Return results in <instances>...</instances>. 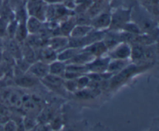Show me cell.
Returning a JSON list of instances; mask_svg holds the SVG:
<instances>
[{
	"mask_svg": "<svg viewBox=\"0 0 159 131\" xmlns=\"http://www.w3.org/2000/svg\"><path fill=\"white\" fill-rule=\"evenodd\" d=\"M148 68V65H135L134 63H130L124 69L120 71V72L113 75L110 79L109 80V88L114 89L117 87L120 86L124 83H125L128 79L135 74L139 72L141 70H144L145 68Z\"/></svg>",
	"mask_w": 159,
	"mask_h": 131,
	"instance_id": "cell-1",
	"label": "cell"
},
{
	"mask_svg": "<svg viewBox=\"0 0 159 131\" xmlns=\"http://www.w3.org/2000/svg\"><path fill=\"white\" fill-rule=\"evenodd\" d=\"M74 11L68 9L63 3L48 5L46 12V21L59 23L71 16H74Z\"/></svg>",
	"mask_w": 159,
	"mask_h": 131,
	"instance_id": "cell-2",
	"label": "cell"
},
{
	"mask_svg": "<svg viewBox=\"0 0 159 131\" xmlns=\"http://www.w3.org/2000/svg\"><path fill=\"white\" fill-rule=\"evenodd\" d=\"M25 8L28 16H33L42 22L46 21V12L48 4L43 0H27Z\"/></svg>",
	"mask_w": 159,
	"mask_h": 131,
	"instance_id": "cell-3",
	"label": "cell"
},
{
	"mask_svg": "<svg viewBox=\"0 0 159 131\" xmlns=\"http://www.w3.org/2000/svg\"><path fill=\"white\" fill-rule=\"evenodd\" d=\"M130 13L131 10L127 9H117L111 12V23L109 30L120 31L124 25L131 20Z\"/></svg>",
	"mask_w": 159,
	"mask_h": 131,
	"instance_id": "cell-4",
	"label": "cell"
},
{
	"mask_svg": "<svg viewBox=\"0 0 159 131\" xmlns=\"http://www.w3.org/2000/svg\"><path fill=\"white\" fill-rule=\"evenodd\" d=\"M41 106V100L37 96L32 95H23L20 110L24 112L25 115L37 116L42 110Z\"/></svg>",
	"mask_w": 159,
	"mask_h": 131,
	"instance_id": "cell-5",
	"label": "cell"
},
{
	"mask_svg": "<svg viewBox=\"0 0 159 131\" xmlns=\"http://www.w3.org/2000/svg\"><path fill=\"white\" fill-rule=\"evenodd\" d=\"M23 94L16 89L6 90L2 94V103L11 110H20L23 101Z\"/></svg>",
	"mask_w": 159,
	"mask_h": 131,
	"instance_id": "cell-6",
	"label": "cell"
},
{
	"mask_svg": "<svg viewBox=\"0 0 159 131\" xmlns=\"http://www.w3.org/2000/svg\"><path fill=\"white\" fill-rule=\"evenodd\" d=\"M111 23V12L102 10L91 18L90 25L96 30H108Z\"/></svg>",
	"mask_w": 159,
	"mask_h": 131,
	"instance_id": "cell-7",
	"label": "cell"
},
{
	"mask_svg": "<svg viewBox=\"0 0 159 131\" xmlns=\"http://www.w3.org/2000/svg\"><path fill=\"white\" fill-rule=\"evenodd\" d=\"M131 54V44L127 42H120L112 49L109 50L107 55L110 59H130Z\"/></svg>",
	"mask_w": 159,
	"mask_h": 131,
	"instance_id": "cell-8",
	"label": "cell"
},
{
	"mask_svg": "<svg viewBox=\"0 0 159 131\" xmlns=\"http://www.w3.org/2000/svg\"><path fill=\"white\" fill-rule=\"evenodd\" d=\"M110 58L107 54L100 57H94L89 63L85 65L87 73H105L107 72Z\"/></svg>",
	"mask_w": 159,
	"mask_h": 131,
	"instance_id": "cell-9",
	"label": "cell"
},
{
	"mask_svg": "<svg viewBox=\"0 0 159 131\" xmlns=\"http://www.w3.org/2000/svg\"><path fill=\"white\" fill-rule=\"evenodd\" d=\"M27 72L40 81L49 74V65L37 60L30 65Z\"/></svg>",
	"mask_w": 159,
	"mask_h": 131,
	"instance_id": "cell-10",
	"label": "cell"
},
{
	"mask_svg": "<svg viewBox=\"0 0 159 131\" xmlns=\"http://www.w3.org/2000/svg\"><path fill=\"white\" fill-rule=\"evenodd\" d=\"M3 51L10 54L15 61L22 58L21 45L14 39H3Z\"/></svg>",
	"mask_w": 159,
	"mask_h": 131,
	"instance_id": "cell-11",
	"label": "cell"
},
{
	"mask_svg": "<svg viewBox=\"0 0 159 131\" xmlns=\"http://www.w3.org/2000/svg\"><path fill=\"white\" fill-rule=\"evenodd\" d=\"M68 43H69V37L63 35H56L51 37L48 40L47 45L48 47L59 53L60 51H63L65 48L68 47Z\"/></svg>",
	"mask_w": 159,
	"mask_h": 131,
	"instance_id": "cell-12",
	"label": "cell"
},
{
	"mask_svg": "<svg viewBox=\"0 0 159 131\" xmlns=\"http://www.w3.org/2000/svg\"><path fill=\"white\" fill-rule=\"evenodd\" d=\"M57 53L48 45L37 49V60L41 61L48 65L57 60Z\"/></svg>",
	"mask_w": 159,
	"mask_h": 131,
	"instance_id": "cell-13",
	"label": "cell"
},
{
	"mask_svg": "<svg viewBox=\"0 0 159 131\" xmlns=\"http://www.w3.org/2000/svg\"><path fill=\"white\" fill-rule=\"evenodd\" d=\"M14 77H15L16 85H18L20 88H31L36 85L37 82L40 81L28 72L23 73L20 75L14 76Z\"/></svg>",
	"mask_w": 159,
	"mask_h": 131,
	"instance_id": "cell-14",
	"label": "cell"
},
{
	"mask_svg": "<svg viewBox=\"0 0 159 131\" xmlns=\"http://www.w3.org/2000/svg\"><path fill=\"white\" fill-rule=\"evenodd\" d=\"M83 50L89 53L94 57L106 55L108 53V48L107 47V46H106V44L102 40L91 43V44L84 47Z\"/></svg>",
	"mask_w": 159,
	"mask_h": 131,
	"instance_id": "cell-15",
	"label": "cell"
},
{
	"mask_svg": "<svg viewBox=\"0 0 159 131\" xmlns=\"http://www.w3.org/2000/svg\"><path fill=\"white\" fill-rule=\"evenodd\" d=\"M130 63H132L130 59H110L109 62L108 68H107V72L111 74L112 75L116 74L122 71L123 69L128 66Z\"/></svg>",
	"mask_w": 159,
	"mask_h": 131,
	"instance_id": "cell-16",
	"label": "cell"
},
{
	"mask_svg": "<svg viewBox=\"0 0 159 131\" xmlns=\"http://www.w3.org/2000/svg\"><path fill=\"white\" fill-rule=\"evenodd\" d=\"M44 22L33 16H28L26 20V26L29 35L38 34L42 31L43 28Z\"/></svg>",
	"mask_w": 159,
	"mask_h": 131,
	"instance_id": "cell-17",
	"label": "cell"
},
{
	"mask_svg": "<svg viewBox=\"0 0 159 131\" xmlns=\"http://www.w3.org/2000/svg\"><path fill=\"white\" fill-rule=\"evenodd\" d=\"M75 25L76 20L75 15L71 16L68 17L65 20H62L58 24L59 34L60 35L66 36V37H69L71 30H72Z\"/></svg>",
	"mask_w": 159,
	"mask_h": 131,
	"instance_id": "cell-18",
	"label": "cell"
},
{
	"mask_svg": "<svg viewBox=\"0 0 159 131\" xmlns=\"http://www.w3.org/2000/svg\"><path fill=\"white\" fill-rule=\"evenodd\" d=\"M104 43L106 44L107 47L109 50L112 49L113 47L116 46L119 43H120L121 39H120V31H113V30H107L106 31L105 36L102 40Z\"/></svg>",
	"mask_w": 159,
	"mask_h": 131,
	"instance_id": "cell-19",
	"label": "cell"
},
{
	"mask_svg": "<svg viewBox=\"0 0 159 131\" xmlns=\"http://www.w3.org/2000/svg\"><path fill=\"white\" fill-rule=\"evenodd\" d=\"M47 87L53 88V89H59L61 88H64V82L65 79L62 77L53 75L48 74L45 76L43 79L40 80Z\"/></svg>",
	"mask_w": 159,
	"mask_h": 131,
	"instance_id": "cell-20",
	"label": "cell"
},
{
	"mask_svg": "<svg viewBox=\"0 0 159 131\" xmlns=\"http://www.w3.org/2000/svg\"><path fill=\"white\" fill-rule=\"evenodd\" d=\"M22 50V58L30 64L34 63L37 61V49H35L30 45L25 42L21 45Z\"/></svg>",
	"mask_w": 159,
	"mask_h": 131,
	"instance_id": "cell-21",
	"label": "cell"
},
{
	"mask_svg": "<svg viewBox=\"0 0 159 131\" xmlns=\"http://www.w3.org/2000/svg\"><path fill=\"white\" fill-rule=\"evenodd\" d=\"M28 36H29V33L26 29V22H18L15 35H14V40L20 45H22L26 42Z\"/></svg>",
	"mask_w": 159,
	"mask_h": 131,
	"instance_id": "cell-22",
	"label": "cell"
},
{
	"mask_svg": "<svg viewBox=\"0 0 159 131\" xmlns=\"http://www.w3.org/2000/svg\"><path fill=\"white\" fill-rule=\"evenodd\" d=\"M82 49H79V48H74V47H68L65 48L63 51H60L57 53V60L65 62V64L68 63V61L74 58Z\"/></svg>",
	"mask_w": 159,
	"mask_h": 131,
	"instance_id": "cell-23",
	"label": "cell"
},
{
	"mask_svg": "<svg viewBox=\"0 0 159 131\" xmlns=\"http://www.w3.org/2000/svg\"><path fill=\"white\" fill-rule=\"evenodd\" d=\"M93 29L91 25L76 24L70 34L69 37L74 38H82L88 35Z\"/></svg>",
	"mask_w": 159,
	"mask_h": 131,
	"instance_id": "cell-24",
	"label": "cell"
},
{
	"mask_svg": "<svg viewBox=\"0 0 159 131\" xmlns=\"http://www.w3.org/2000/svg\"><path fill=\"white\" fill-rule=\"evenodd\" d=\"M93 58H94V57L92 54H90L89 53L82 49L74 58L71 59L70 61H68L66 64H76V65H86Z\"/></svg>",
	"mask_w": 159,
	"mask_h": 131,
	"instance_id": "cell-25",
	"label": "cell"
},
{
	"mask_svg": "<svg viewBox=\"0 0 159 131\" xmlns=\"http://www.w3.org/2000/svg\"><path fill=\"white\" fill-rule=\"evenodd\" d=\"M66 69V64L59 60H56L49 64V74L62 77Z\"/></svg>",
	"mask_w": 159,
	"mask_h": 131,
	"instance_id": "cell-26",
	"label": "cell"
},
{
	"mask_svg": "<svg viewBox=\"0 0 159 131\" xmlns=\"http://www.w3.org/2000/svg\"><path fill=\"white\" fill-rule=\"evenodd\" d=\"M12 110L0 102V124H3L6 121L11 119Z\"/></svg>",
	"mask_w": 159,
	"mask_h": 131,
	"instance_id": "cell-27",
	"label": "cell"
},
{
	"mask_svg": "<svg viewBox=\"0 0 159 131\" xmlns=\"http://www.w3.org/2000/svg\"><path fill=\"white\" fill-rule=\"evenodd\" d=\"M120 31H124V32L132 34V35H138V34H142V31L140 29L139 26L132 20L126 23Z\"/></svg>",
	"mask_w": 159,
	"mask_h": 131,
	"instance_id": "cell-28",
	"label": "cell"
},
{
	"mask_svg": "<svg viewBox=\"0 0 159 131\" xmlns=\"http://www.w3.org/2000/svg\"><path fill=\"white\" fill-rule=\"evenodd\" d=\"M23 122L26 130H33L38 124L37 116H31V115H24L23 117Z\"/></svg>",
	"mask_w": 159,
	"mask_h": 131,
	"instance_id": "cell-29",
	"label": "cell"
},
{
	"mask_svg": "<svg viewBox=\"0 0 159 131\" xmlns=\"http://www.w3.org/2000/svg\"><path fill=\"white\" fill-rule=\"evenodd\" d=\"M90 80L89 77L87 74L83 75L80 76L78 79H76V82H77V86H78V90L83 89V88H87L89 85Z\"/></svg>",
	"mask_w": 159,
	"mask_h": 131,
	"instance_id": "cell-30",
	"label": "cell"
},
{
	"mask_svg": "<svg viewBox=\"0 0 159 131\" xmlns=\"http://www.w3.org/2000/svg\"><path fill=\"white\" fill-rule=\"evenodd\" d=\"M64 88L70 93H75L78 91L76 79H67L64 82Z\"/></svg>",
	"mask_w": 159,
	"mask_h": 131,
	"instance_id": "cell-31",
	"label": "cell"
},
{
	"mask_svg": "<svg viewBox=\"0 0 159 131\" xmlns=\"http://www.w3.org/2000/svg\"><path fill=\"white\" fill-rule=\"evenodd\" d=\"M9 23V20L2 16H0V38H6V32H7V26Z\"/></svg>",
	"mask_w": 159,
	"mask_h": 131,
	"instance_id": "cell-32",
	"label": "cell"
},
{
	"mask_svg": "<svg viewBox=\"0 0 159 131\" xmlns=\"http://www.w3.org/2000/svg\"><path fill=\"white\" fill-rule=\"evenodd\" d=\"M49 124L52 127L53 130H61L63 123L60 116H54L49 121Z\"/></svg>",
	"mask_w": 159,
	"mask_h": 131,
	"instance_id": "cell-33",
	"label": "cell"
},
{
	"mask_svg": "<svg viewBox=\"0 0 159 131\" xmlns=\"http://www.w3.org/2000/svg\"><path fill=\"white\" fill-rule=\"evenodd\" d=\"M4 131H16V124L12 119H9L2 124Z\"/></svg>",
	"mask_w": 159,
	"mask_h": 131,
	"instance_id": "cell-34",
	"label": "cell"
},
{
	"mask_svg": "<svg viewBox=\"0 0 159 131\" xmlns=\"http://www.w3.org/2000/svg\"><path fill=\"white\" fill-rule=\"evenodd\" d=\"M36 131H54L49 123H39L35 127Z\"/></svg>",
	"mask_w": 159,
	"mask_h": 131,
	"instance_id": "cell-35",
	"label": "cell"
},
{
	"mask_svg": "<svg viewBox=\"0 0 159 131\" xmlns=\"http://www.w3.org/2000/svg\"><path fill=\"white\" fill-rule=\"evenodd\" d=\"M8 2H9V6L12 8L13 12L20 6L25 5L24 0H8Z\"/></svg>",
	"mask_w": 159,
	"mask_h": 131,
	"instance_id": "cell-36",
	"label": "cell"
},
{
	"mask_svg": "<svg viewBox=\"0 0 159 131\" xmlns=\"http://www.w3.org/2000/svg\"><path fill=\"white\" fill-rule=\"evenodd\" d=\"M62 3L68 9L74 11L75 7V0H62Z\"/></svg>",
	"mask_w": 159,
	"mask_h": 131,
	"instance_id": "cell-37",
	"label": "cell"
},
{
	"mask_svg": "<svg viewBox=\"0 0 159 131\" xmlns=\"http://www.w3.org/2000/svg\"><path fill=\"white\" fill-rule=\"evenodd\" d=\"M48 5L51 4H58V3H62V0H43Z\"/></svg>",
	"mask_w": 159,
	"mask_h": 131,
	"instance_id": "cell-38",
	"label": "cell"
},
{
	"mask_svg": "<svg viewBox=\"0 0 159 131\" xmlns=\"http://www.w3.org/2000/svg\"><path fill=\"white\" fill-rule=\"evenodd\" d=\"M3 51V39L0 38V51Z\"/></svg>",
	"mask_w": 159,
	"mask_h": 131,
	"instance_id": "cell-39",
	"label": "cell"
},
{
	"mask_svg": "<svg viewBox=\"0 0 159 131\" xmlns=\"http://www.w3.org/2000/svg\"><path fill=\"white\" fill-rule=\"evenodd\" d=\"M0 131H4V130H3L2 124H0Z\"/></svg>",
	"mask_w": 159,
	"mask_h": 131,
	"instance_id": "cell-40",
	"label": "cell"
},
{
	"mask_svg": "<svg viewBox=\"0 0 159 131\" xmlns=\"http://www.w3.org/2000/svg\"><path fill=\"white\" fill-rule=\"evenodd\" d=\"M26 131H36V130H35V128H34V129H33V130H26Z\"/></svg>",
	"mask_w": 159,
	"mask_h": 131,
	"instance_id": "cell-41",
	"label": "cell"
},
{
	"mask_svg": "<svg viewBox=\"0 0 159 131\" xmlns=\"http://www.w3.org/2000/svg\"><path fill=\"white\" fill-rule=\"evenodd\" d=\"M3 1H5V0H0V4H1V2H2Z\"/></svg>",
	"mask_w": 159,
	"mask_h": 131,
	"instance_id": "cell-42",
	"label": "cell"
},
{
	"mask_svg": "<svg viewBox=\"0 0 159 131\" xmlns=\"http://www.w3.org/2000/svg\"><path fill=\"white\" fill-rule=\"evenodd\" d=\"M26 1H27V0H24V2H26Z\"/></svg>",
	"mask_w": 159,
	"mask_h": 131,
	"instance_id": "cell-43",
	"label": "cell"
},
{
	"mask_svg": "<svg viewBox=\"0 0 159 131\" xmlns=\"http://www.w3.org/2000/svg\"><path fill=\"white\" fill-rule=\"evenodd\" d=\"M54 131H60V130H54Z\"/></svg>",
	"mask_w": 159,
	"mask_h": 131,
	"instance_id": "cell-44",
	"label": "cell"
}]
</instances>
